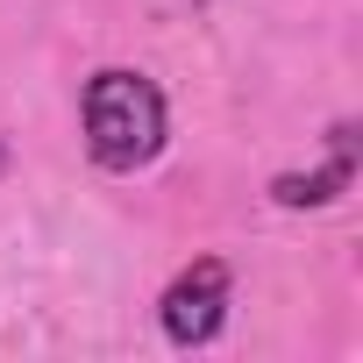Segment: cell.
Returning a JSON list of instances; mask_svg holds the SVG:
<instances>
[{"label":"cell","mask_w":363,"mask_h":363,"mask_svg":"<svg viewBox=\"0 0 363 363\" xmlns=\"http://www.w3.org/2000/svg\"><path fill=\"white\" fill-rule=\"evenodd\" d=\"M157 320H164V335L178 342V349H200V342H214L221 328H228V264L221 257H200V264H186L171 285H164V299H157Z\"/></svg>","instance_id":"2"},{"label":"cell","mask_w":363,"mask_h":363,"mask_svg":"<svg viewBox=\"0 0 363 363\" xmlns=\"http://www.w3.org/2000/svg\"><path fill=\"white\" fill-rule=\"evenodd\" d=\"M79 128H86V150L100 171H143V164H157V150L171 135V107H164L157 79L107 65L79 93Z\"/></svg>","instance_id":"1"},{"label":"cell","mask_w":363,"mask_h":363,"mask_svg":"<svg viewBox=\"0 0 363 363\" xmlns=\"http://www.w3.org/2000/svg\"><path fill=\"white\" fill-rule=\"evenodd\" d=\"M0 171H8V143H0Z\"/></svg>","instance_id":"4"},{"label":"cell","mask_w":363,"mask_h":363,"mask_svg":"<svg viewBox=\"0 0 363 363\" xmlns=\"http://www.w3.org/2000/svg\"><path fill=\"white\" fill-rule=\"evenodd\" d=\"M356 186V128H335V157L320 164V171H285V178H271V200L278 207H328V200H342Z\"/></svg>","instance_id":"3"}]
</instances>
